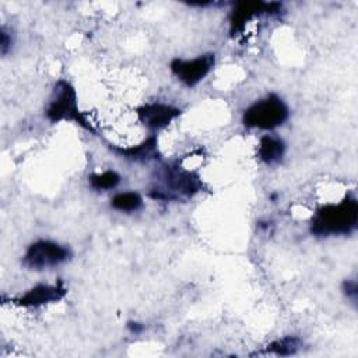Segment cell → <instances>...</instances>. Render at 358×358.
<instances>
[{
  "mask_svg": "<svg viewBox=\"0 0 358 358\" xmlns=\"http://www.w3.org/2000/svg\"><path fill=\"white\" fill-rule=\"evenodd\" d=\"M287 151V145L282 138L271 134L262 136L257 145V158L266 165L278 164Z\"/></svg>",
  "mask_w": 358,
  "mask_h": 358,
  "instance_id": "obj_11",
  "label": "cell"
},
{
  "mask_svg": "<svg viewBox=\"0 0 358 358\" xmlns=\"http://www.w3.org/2000/svg\"><path fill=\"white\" fill-rule=\"evenodd\" d=\"M71 257V250L69 246L62 245L50 239H38L32 242L24 256L22 264L29 270H48L55 268Z\"/></svg>",
  "mask_w": 358,
  "mask_h": 358,
  "instance_id": "obj_5",
  "label": "cell"
},
{
  "mask_svg": "<svg viewBox=\"0 0 358 358\" xmlns=\"http://www.w3.org/2000/svg\"><path fill=\"white\" fill-rule=\"evenodd\" d=\"M11 43H13L11 35L7 32L6 27L3 25L1 31H0V50H1V55H6L8 52V49L11 48Z\"/></svg>",
  "mask_w": 358,
  "mask_h": 358,
  "instance_id": "obj_16",
  "label": "cell"
},
{
  "mask_svg": "<svg viewBox=\"0 0 358 358\" xmlns=\"http://www.w3.org/2000/svg\"><path fill=\"white\" fill-rule=\"evenodd\" d=\"M288 116V105L277 94H268L243 110L242 123L249 129L274 130L282 126Z\"/></svg>",
  "mask_w": 358,
  "mask_h": 358,
  "instance_id": "obj_4",
  "label": "cell"
},
{
  "mask_svg": "<svg viewBox=\"0 0 358 358\" xmlns=\"http://www.w3.org/2000/svg\"><path fill=\"white\" fill-rule=\"evenodd\" d=\"M203 187L201 178L194 171L186 169L178 164H165L157 172L154 186L148 196L154 200L173 201L190 199Z\"/></svg>",
  "mask_w": 358,
  "mask_h": 358,
  "instance_id": "obj_2",
  "label": "cell"
},
{
  "mask_svg": "<svg viewBox=\"0 0 358 358\" xmlns=\"http://www.w3.org/2000/svg\"><path fill=\"white\" fill-rule=\"evenodd\" d=\"M113 151L123 158L131 159V161H150L157 158L158 155V140L154 134L148 136L143 141H140L136 145H127V147H113Z\"/></svg>",
  "mask_w": 358,
  "mask_h": 358,
  "instance_id": "obj_10",
  "label": "cell"
},
{
  "mask_svg": "<svg viewBox=\"0 0 358 358\" xmlns=\"http://www.w3.org/2000/svg\"><path fill=\"white\" fill-rule=\"evenodd\" d=\"M358 225V201L352 194L337 203H327L316 210L310 221V232L316 236L350 235Z\"/></svg>",
  "mask_w": 358,
  "mask_h": 358,
  "instance_id": "obj_1",
  "label": "cell"
},
{
  "mask_svg": "<svg viewBox=\"0 0 358 358\" xmlns=\"http://www.w3.org/2000/svg\"><path fill=\"white\" fill-rule=\"evenodd\" d=\"M127 329H129V331L130 333H133V334H140L143 330H144V324L143 323H140V322H136V320H130V322H127Z\"/></svg>",
  "mask_w": 358,
  "mask_h": 358,
  "instance_id": "obj_17",
  "label": "cell"
},
{
  "mask_svg": "<svg viewBox=\"0 0 358 358\" xmlns=\"http://www.w3.org/2000/svg\"><path fill=\"white\" fill-rule=\"evenodd\" d=\"M343 292L344 295L351 299L354 303L357 301V295H358V284L355 280H345L343 282Z\"/></svg>",
  "mask_w": 358,
  "mask_h": 358,
  "instance_id": "obj_15",
  "label": "cell"
},
{
  "mask_svg": "<svg viewBox=\"0 0 358 358\" xmlns=\"http://www.w3.org/2000/svg\"><path fill=\"white\" fill-rule=\"evenodd\" d=\"M67 294L63 281L53 284H36L15 299V303L25 308H39L48 303L59 302Z\"/></svg>",
  "mask_w": 358,
  "mask_h": 358,
  "instance_id": "obj_9",
  "label": "cell"
},
{
  "mask_svg": "<svg viewBox=\"0 0 358 358\" xmlns=\"http://www.w3.org/2000/svg\"><path fill=\"white\" fill-rule=\"evenodd\" d=\"M45 116L52 123L74 122L83 129L95 133L92 123L87 119L85 113L78 109L77 92L74 87L66 80H59L53 85L52 94L45 108Z\"/></svg>",
  "mask_w": 358,
  "mask_h": 358,
  "instance_id": "obj_3",
  "label": "cell"
},
{
  "mask_svg": "<svg viewBox=\"0 0 358 358\" xmlns=\"http://www.w3.org/2000/svg\"><path fill=\"white\" fill-rule=\"evenodd\" d=\"M215 63L214 53H204L193 59H179L175 57L169 69L172 74L186 87H194L200 81H203L210 71L213 70Z\"/></svg>",
  "mask_w": 358,
  "mask_h": 358,
  "instance_id": "obj_6",
  "label": "cell"
},
{
  "mask_svg": "<svg viewBox=\"0 0 358 358\" xmlns=\"http://www.w3.org/2000/svg\"><path fill=\"white\" fill-rule=\"evenodd\" d=\"M180 112L182 110L179 108L164 102L145 103L136 110L140 123L152 133L168 127L176 117L180 116Z\"/></svg>",
  "mask_w": 358,
  "mask_h": 358,
  "instance_id": "obj_8",
  "label": "cell"
},
{
  "mask_svg": "<svg viewBox=\"0 0 358 358\" xmlns=\"http://www.w3.org/2000/svg\"><path fill=\"white\" fill-rule=\"evenodd\" d=\"M281 8L282 4L277 1H239L234 6L229 15V32L236 35L256 17L280 14Z\"/></svg>",
  "mask_w": 358,
  "mask_h": 358,
  "instance_id": "obj_7",
  "label": "cell"
},
{
  "mask_svg": "<svg viewBox=\"0 0 358 358\" xmlns=\"http://www.w3.org/2000/svg\"><path fill=\"white\" fill-rule=\"evenodd\" d=\"M120 179L122 178L116 171L108 169V171H102V172H96V173L90 175L88 182H90V186L94 190L105 192V190L115 189L120 183Z\"/></svg>",
  "mask_w": 358,
  "mask_h": 358,
  "instance_id": "obj_14",
  "label": "cell"
},
{
  "mask_svg": "<svg viewBox=\"0 0 358 358\" xmlns=\"http://www.w3.org/2000/svg\"><path fill=\"white\" fill-rule=\"evenodd\" d=\"M302 340L296 336H285L281 338H277L271 341L266 347V352L280 355V357H287V355H294L302 348Z\"/></svg>",
  "mask_w": 358,
  "mask_h": 358,
  "instance_id": "obj_12",
  "label": "cell"
},
{
  "mask_svg": "<svg viewBox=\"0 0 358 358\" xmlns=\"http://www.w3.org/2000/svg\"><path fill=\"white\" fill-rule=\"evenodd\" d=\"M143 197L137 192H120L110 199L112 208L122 213L138 211L143 207Z\"/></svg>",
  "mask_w": 358,
  "mask_h": 358,
  "instance_id": "obj_13",
  "label": "cell"
}]
</instances>
